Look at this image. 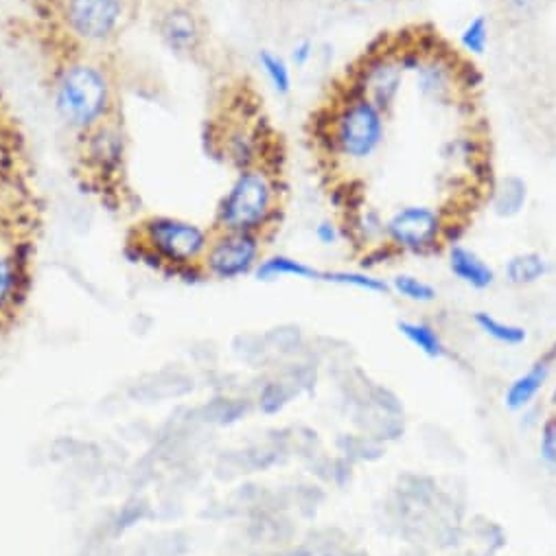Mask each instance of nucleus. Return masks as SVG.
<instances>
[{
	"label": "nucleus",
	"instance_id": "obj_1",
	"mask_svg": "<svg viewBox=\"0 0 556 556\" xmlns=\"http://www.w3.org/2000/svg\"><path fill=\"white\" fill-rule=\"evenodd\" d=\"M51 99L62 123L79 136L118 116L112 71L90 55H75L58 66Z\"/></svg>",
	"mask_w": 556,
	"mask_h": 556
},
{
	"label": "nucleus",
	"instance_id": "obj_2",
	"mask_svg": "<svg viewBox=\"0 0 556 556\" xmlns=\"http://www.w3.org/2000/svg\"><path fill=\"white\" fill-rule=\"evenodd\" d=\"M388 114L381 112L368 97L342 92L325 125L318 129L329 154L338 161L362 165L377 156L386 143Z\"/></svg>",
	"mask_w": 556,
	"mask_h": 556
},
{
	"label": "nucleus",
	"instance_id": "obj_3",
	"mask_svg": "<svg viewBox=\"0 0 556 556\" xmlns=\"http://www.w3.org/2000/svg\"><path fill=\"white\" fill-rule=\"evenodd\" d=\"M281 182L269 165L237 172L215 213V230L263 235L281 213Z\"/></svg>",
	"mask_w": 556,
	"mask_h": 556
},
{
	"label": "nucleus",
	"instance_id": "obj_4",
	"mask_svg": "<svg viewBox=\"0 0 556 556\" xmlns=\"http://www.w3.org/2000/svg\"><path fill=\"white\" fill-rule=\"evenodd\" d=\"M55 14L73 42L97 51L118 38L129 5L127 0H55Z\"/></svg>",
	"mask_w": 556,
	"mask_h": 556
},
{
	"label": "nucleus",
	"instance_id": "obj_5",
	"mask_svg": "<svg viewBox=\"0 0 556 556\" xmlns=\"http://www.w3.org/2000/svg\"><path fill=\"white\" fill-rule=\"evenodd\" d=\"M136 232V243H141L150 254L174 269L200 265L211 241V232L202 226L167 215L148 217Z\"/></svg>",
	"mask_w": 556,
	"mask_h": 556
},
{
	"label": "nucleus",
	"instance_id": "obj_6",
	"mask_svg": "<svg viewBox=\"0 0 556 556\" xmlns=\"http://www.w3.org/2000/svg\"><path fill=\"white\" fill-rule=\"evenodd\" d=\"M447 217L430 204H403L386 217V241L401 254H434L443 245Z\"/></svg>",
	"mask_w": 556,
	"mask_h": 556
},
{
	"label": "nucleus",
	"instance_id": "obj_7",
	"mask_svg": "<svg viewBox=\"0 0 556 556\" xmlns=\"http://www.w3.org/2000/svg\"><path fill=\"white\" fill-rule=\"evenodd\" d=\"M405 73L396 60V53L392 47L366 53L362 62L351 73V79L344 86L346 94L368 97L381 112L390 114L399 101V94L403 90Z\"/></svg>",
	"mask_w": 556,
	"mask_h": 556
},
{
	"label": "nucleus",
	"instance_id": "obj_8",
	"mask_svg": "<svg viewBox=\"0 0 556 556\" xmlns=\"http://www.w3.org/2000/svg\"><path fill=\"white\" fill-rule=\"evenodd\" d=\"M263 258V235L239 230H215L202 258L204 274L232 281L245 274H254Z\"/></svg>",
	"mask_w": 556,
	"mask_h": 556
},
{
	"label": "nucleus",
	"instance_id": "obj_9",
	"mask_svg": "<svg viewBox=\"0 0 556 556\" xmlns=\"http://www.w3.org/2000/svg\"><path fill=\"white\" fill-rule=\"evenodd\" d=\"M81 163L90 178L99 185L114 182L127 159V134L118 116L103 121L90 131L81 134Z\"/></svg>",
	"mask_w": 556,
	"mask_h": 556
},
{
	"label": "nucleus",
	"instance_id": "obj_10",
	"mask_svg": "<svg viewBox=\"0 0 556 556\" xmlns=\"http://www.w3.org/2000/svg\"><path fill=\"white\" fill-rule=\"evenodd\" d=\"M460 66L463 62L447 53V49H439L437 53L426 55L412 75L416 92L437 108L458 105L465 97L460 86Z\"/></svg>",
	"mask_w": 556,
	"mask_h": 556
},
{
	"label": "nucleus",
	"instance_id": "obj_11",
	"mask_svg": "<svg viewBox=\"0 0 556 556\" xmlns=\"http://www.w3.org/2000/svg\"><path fill=\"white\" fill-rule=\"evenodd\" d=\"M156 29L163 45L176 55L195 53L204 40V27H202L200 14L189 3H180V0L167 5L159 14Z\"/></svg>",
	"mask_w": 556,
	"mask_h": 556
},
{
	"label": "nucleus",
	"instance_id": "obj_12",
	"mask_svg": "<svg viewBox=\"0 0 556 556\" xmlns=\"http://www.w3.org/2000/svg\"><path fill=\"white\" fill-rule=\"evenodd\" d=\"M265 134L261 127H250L245 121H239L224 129L219 138V150L226 161L237 169H248L254 165H265L267 148H265Z\"/></svg>",
	"mask_w": 556,
	"mask_h": 556
},
{
	"label": "nucleus",
	"instance_id": "obj_13",
	"mask_svg": "<svg viewBox=\"0 0 556 556\" xmlns=\"http://www.w3.org/2000/svg\"><path fill=\"white\" fill-rule=\"evenodd\" d=\"M447 263L458 281L469 286L471 290H489L497 278L495 269L478 252H473L463 243L450 245Z\"/></svg>",
	"mask_w": 556,
	"mask_h": 556
},
{
	"label": "nucleus",
	"instance_id": "obj_14",
	"mask_svg": "<svg viewBox=\"0 0 556 556\" xmlns=\"http://www.w3.org/2000/svg\"><path fill=\"white\" fill-rule=\"evenodd\" d=\"M29 248L18 245L14 252H0V314L23 294V283L27 278Z\"/></svg>",
	"mask_w": 556,
	"mask_h": 556
},
{
	"label": "nucleus",
	"instance_id": "obj_15",
	"mask_svg": "<svg viewBox=\"0 0 556 556\" xmlns=\"http://www.w3.org/2000/svg\"><path fill=\"white\" fill-rule=\"evenodd\" d=\"M528 198H530V189L521 176L508 174L491 182L489 204H491V211L502 219L517 217L526 208Z\"/></svg>",
	"mask_w": 556,
	"mask_h": 556
},
{
	"label": "nucleus",
	"instance_id": "obj_16",
	"mask_svg": "<svg viewBox=\"0 0 556 556\" xmlns=\"http://www.w3.org/2000/svg\"><path fill=\"white\" fill-rule=\"evenodd\" d=\"M342 237H351L353 243L364 250L386 241V219L372 206H362L357 211L346 213V222L342 228Z\"/></svg>",
	"mask_w": 556,
	"mask_h": 556
},
{
	"label": "nucleus",
	"instance_id": "obj_17",
	"mask_svg": "<svg viewBox=\"0 0 556 556\" xmlns=\"http://www.w3.org/2000/svg\"><path fill=\"white\" fill-rule=\"evenodd\" d=\"M549 377V362L547 359H539L530 366V370H526L523 375H519L506 390L504 394V403L508 409L513 412H521L526 409L536 394L541 392V388L545 386Z\"/></svg>",
	"mask_w": 556,
	"mask_h": 556
},
{
	"label": "nucleus",
	"instance_id": "obj_18",
	"mask_svg": "<svg viewBox=\"0 0 556 556\" xmlns=\"http://www.w3.org/2000/svg\"><path fill=\"white\" fill-rule=\"evenodd\" d=\"M254 276L261 283H271L278 281V278H303V281H323V271L294 258L288 254H274L267 258H261V263L254 269Z\"/></svg>",
	"mask_w": 556,
	"mask_h": 556
},
{
	"label": "nucleus",
	"instance_id": "obj_19",
	"mask_svg": "<svg viewBox=\"0 0 556 556\" xmlns=\"http://www.w3.org/2000/svg\"><path fill=\"white\" fill-rule=\"evenodd\" d=\"M549 265L539 252H517L504 263V278L513 288H528L539 283Z\"/></svg>",
	"mask_w": 556,
	"mask_h": 556
},
{
	"label": "nucleus",
	"instance_id": "obj_20",
	"mask_svg": "<svg viewBox=\"0 0 556 556\" xmlns=\"http://www.w3.org/2000/svg\"><path fill=\"white\" fill-rule=\"evenodd\" d=\"M399 333L424 355L432 359H441L447 355V346L439 333V329L426 320H403L396 325Z\"/></svg>",
	"mask_w": 556,
	"mask_h": 556
},
{
	"label": "nucleus",
	"instance_id": "obj_21",
	"mask_svg": "<svg viewBox=\"0 0 556 556\" xmlns=\"http://www.w3.org/2000/svg\"><path fill=\"white\" fill-rule=\"evenodd\" d=\"M193 388V381L182 375V372H161V375H152L148 377V381L138 383L134 394L148 399V401H156V399H172V396H182Z\"/></svg>",
	"mask_w": 556,
	"mask_h": 556
},
{
	"label": "nucleus",
	"instance_id": "obj_22",
	"mask_svg": "<svg viewBox=\"0 0 556 556\" xmlns=\"http://www.w3.org/2000/svg\"><path fill=\"white\" fill-rule=\"evenodd\" d=\"M323 281L344 286V288H355L366 294L375 296H386L390 294V283L383 281V278L375 276L372 271L364 269H333V271H323Z\"/></svg>",
	"mask_w": 556,
	"mask_h": 556
},
{
	"label": "nucleus",
	"instance_id": "obj_23",
	"mask_svg": "<svg viewBox=\"0 0 556 556\" xmlns=\"http://www.w3.org/2000/svg\"><path fill=\"white\" fill-rule=\"evenodd\" d=\"M256 62L269 84V88L278 94V97H288L292 92L294 79H292V66L286 58H281L278 53L269 51V49H261L256 55Z\"/></svg>",
	"mask_w": 556,
	"mask_h": 556
},
{
	"label": "nucleus",
	"instance_id": "obj_24",
	"mask_svg": "<svg viewBox=\"0 0 556 556\" xmlns=\"http://www.w3.org/2000/svg\"><path fill=\"white\" fill-rule=\"evenodd\" d=\"M484 159V143L476 134H460L443 146V161L452 165L471 167Z\"/></svg>",
	"mask_w": 556,
	"mask_h": 556
},
{
	"label": "nucleus",
	"instance_id": "obj_25",
	"mask_svg": "<svg viewBox=\"0 0 556 556\" xmlns=\"http://www.w3.org/2000/svg\"><path fill=\"white\" fill-rule=\"evenodd\" d=\"M473 320H476L478 329L484 336H489L491 340H495L497 344H504V346H519L528 338L523 327L506 323V320H500V318H495V316H491L486 312H478Z\"/></svg>",
	"mask_w": 556,
	"mask_h": 556
},
{
	"label": "nucleus",
	"instance_id": "obj_26",
	"mask_svg": "<svg viewBox=\"0 0 556 556\" xmlns=\"http://www.w3.org/2000/svg\"><path fill=\"white\" fill-rule=\"evenodd\" d=\"M390 292L396 296L409 301V303H419V305H430L437 301V288L426 283L424 278L414 276V274H396L390 278Z\"/></svg>",
	"mask_w": 556,
	"mask_h": 556
},
{
	"label": "nucleus",
	"instance_id": "obj_27",
	"mask_svg": "<svg viewBox=\"0 0 556 556\" xmlns=\"http://www.w3.org/2000/svg\"><path fill=\"white\" fill-rule=\"evenodd\" d=\"M491 42V23L484 14L473 16L460 31L458 45L465 55L469 58H482Z\"/></svg>",
	"mask_w": 556,
	"mask_h": 556
},
{
	"label": "nucleus",
	"instance_id": "obj_28",
	"mask_svg": "<svg viewBox=\"0 0 556 556\" xmlns=\"http://www.w3.org/2000/svg\"><path fill=\"white\" fill-rule=\"evenodd\" d=\"M396 254H399V252H396L388 241L377 243V245H370V248H366V252L362 254L359 267H362L364 271H370V269L379 267L381 263H383V265L390 263V258H394Z\"/></svg>",
	"mask_w": 556,
	"mask_h": 556
},
{
	"label": "nucleus",
	"instance_id": "obj_29",
	"mask_svg": "<svg viewBox=\"0 0 556 556\" xmlns=\"http://www.w3.org/2000/svg\"><path fill=\"white\" fill-rule=\"evenodd\" d=\"M541 458L547 467H556V419L545 421L543 430H541Z\"/></svg>",
	"mask_w": 556,
	"mask_h": 556
},
{
	"label": "nucleus",
	"instance_id": "obj_30",
	"mask_svg": "<svg viewBox=\"0 0 556 556\" xmlns=\"http://www.w3.org/2000/svg\"><path fill=\"white\" fill-rule=\"evenodd\" d=\"M316 45L312 42V40H301V42H296L294 47H292V51H290V66L292 68H305V66H309L312 64V60L316 58Z\"/></svg>",
	"mask_w": 556,
	"mask_h": 556
},
{
	"label": "nucleus",
	"instance_id": "obj_31",
	"mask_svg": "<svg viewBox=\"0 0 556 556\" xmlns=\"http://www.w3.org/2000/svg\"><path fill=\"white\" fill-rule=\"evenodd\" d=\"M316 239L323 243V245H336L340 239H342V226H338L336 222L331 219H323L318 226H316Z\"/></svg>",
	"mask_w": 556,
	"mask_h": 556
},
{
	"label": "nucleus",
	"instance_id": "obj_32",
	"mask_svg": "<svg viewBox=\"0 0 556 556\" xmlns=\"http://www.w3.org/2000/svg\"><path fill=\"white\" fill-rule=\"evenodd\" d=\"M541 0H506L508 12L517 18H526L530 14H534V10L539 8Z\"/></svg>",
	"mask_w": 556,
	"mask_h": 556
},
{
	"label": "nucleus",
	"instance_id": "obj_33",
	"mask_svg": "<svg viewBox=\"0 0 556 556\" xmlns=\"http://www.w3.org/2000/svg\"><path fill=\"white\" fill-rule=\"evenodd\" d=\"M351 5H359V8H368V5H377L381 0H346Z\"/></svg>",
	"mask_w": 556,
	"mask_h": 556
}]
</instances>
